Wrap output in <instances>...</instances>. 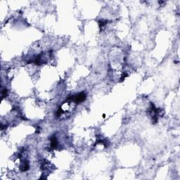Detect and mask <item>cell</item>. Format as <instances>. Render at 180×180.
<instances>
[{
	"mask_svg": "<svg viewBox=\"0 0 180 180\" xmlns=\"http://www.w3.org/2000/svg\"><path fill=\"white\" fill-rule=\"evenodd\" d=\"M86 99V94L85 93L82 92L80 93L79 94L74 96V97H72L70 99H72V101H73L74 103H81L82 101H84Z\"/></svg>",
	"mask_w": 180,
	"mask_h": 180,
	"instance_id": "6da1fadb",
	"label": "cell"
}]
</instances>
